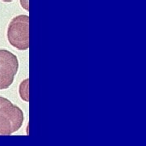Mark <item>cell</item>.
Returning a JSON list of instances; mask_svg holds the SVG:
<instances>
[{
    "mask_svg": "<svg viewBox=\"0 0 146 146\" xmlns=\"http://www.w3.org/2000/svg\"><path fill=\"white\" fill-rule=\"evenodd\" d=\"M24 113L5 98L0 97V135H11L21 127Z\"/></svg>",
    "mask_w": 146,
    "mask_h": 146,
    "instance_id": "6da1fadb",
    "label": "cell"
},
{
    "mask_svg": "<svg viewBox=\"0 0 146 146\" xmlns=\"http://www.w3.org/2000/svg\"><path fill=\"white\" fill-rule=\"evenodd\" d=\"M7 39L12 46L19 50L29 48V16L20 15L14 17L8 25Z\"/></svg>",
    "mask_w": 146,
    "mask_h": 146,
    "instance_id": "7a4b0ae2",
    "label": "cell"
},
{
    "mask_svg": "<svg viewBox=\"0 0 146 146\" xmlns=\"http://www.w3.org/2000/svg\"><path fill=\"white\" fill-rule=\"evenodd\" d=\"M19 61L14 54L0 50V75L3 79V89L9 88L18 72Z\"/></svg>",
    "mask_w": 146,
    "mask_h": 146,
    "instance_id": "3957f363",
    "label": "cell"
},
{
    "mask_svg": "<svg viewBox=\"0 0 146 146\" xmlns=\"http://www.w3.org/2000/svg\"><path fill=\"white\" fill-rule=\"evenodd\" d=\"M29 80L26 79L23 80L20 84L19 88V93L21 96V99L25 101V102H29Z\"/></svg>",
    "mask_w": 146,
    "mask_h": 146,
    "instance_id": "277c9868",
    "label": "cell"
},
{
    "mask_svg": "<svg viewBox=\"0 0 146 146\" xmlns=\"http://www.w3.org/2000/svg\"><path fill=\"white\" fill-rule=\"evenodd\" d=\"M21 4L23 8L25 10H29V0H21Z\"/></svg>",
    "mask_w": 146,
    "mask_h": 146,
    "instance_id": "5b68a950",
    "label": "cell"
},
{
    "mask_svg": "<svg viewBox=\"0 0 146 146\" xmlns=\"http://www.w3.org/2000/svg\"><path fill=\"white\" fill-rule=\"evenodd\" d=\"M3 89V79L1 77V75H0V90Z\"/></svg>",
    "mask_w": 146,
    "mask_h": 146,
    "instance_id": "8992f818",
    "label": "cell"
},
{
    "mask_svg": "<svg viewBox=\"0 0 146 146\" xmlns=\"http://www.w3.org/2000/svg\"><path fill=\"white\" fill-rule=\"evenodd\" d=\"M3 1H4V2H7V3H10V2L13 1V0H3Z\"/></svg>",
    "mask_w": 146,
    "mask_h": 146,
    "instance_id": "52a82bcc",
    "label": "cell"
}]
</instances>
